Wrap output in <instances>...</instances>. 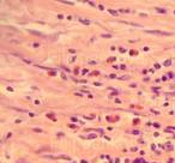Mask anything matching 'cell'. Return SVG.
<instances>
[{
    "label": "cell",
    "instance_id": "6da1fadb",
    "mask_svg": "<svg viewBox=\"0 0 175 163\" xmlns=\"http://www.w3.org/2000/svg\"><path fill=\"white\" fill-rule=\"evenodd\" d=\"M149 34H155V35H163V36H169L172 35L170 32H164V31H158V30H149Z\"/></svg>",
    "mask_w": 175,
    "mask_h": 163
}]
</instances>
